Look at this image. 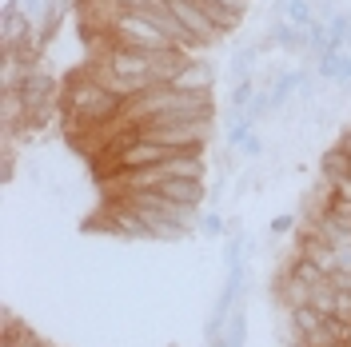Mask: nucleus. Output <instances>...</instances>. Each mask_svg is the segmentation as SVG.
I'll return each instance as SVG.
<instances>
[{
	"label": "nucleus",
	"mask_w": 351,
	"mask_h": 347,
	"mask_svg": "<svg viewBox=\"0 0 351 347\" xmlns=\"http://www.w3.org/2000/svg\"><path fill=\"white\" fill-rule=\"evenodd\" d=\"M300 347H311V344H304V339H300Z\"/></svg>",
	"instance_id": "nucleus-17"
},
{
	"label": "nucleus",
	"mask_w": 351,
	"mask_h": 347,
	"mask_svg": "<svg viewBox=\"0 0 351 347\" xmlns=\"http://www.w3.org/2000/svg\"><path fill=\"white\" fill-rule=\"evenodd\" d=\"M240 256H243V243H240V239H232V243H228V267H236Z\"/></svg>",
	"instance_id": "nucleus-13"
},
{
	"label": "nucleus",
	"mask_w": 351,
	"mask_h": 347,
	"mask_svg": "<svg viewBox=\"0 0 351 347\" xmlns=\"http://www.w3.org/2000/svg\"><path fill=\"white\" fill-rule=\"evenodd\" d=\"M212 4L223 12H236V16H243V8H247V0H212Z\"/></svg>",
	"instance_id": "nucleus-11"
},
{
	"label": "nucleus",
	"mask_w": 351,
	"mask_h": 347,
	"mask_svg": "<svg viewBox=\"0 0 351 347\" xmlns=\"http://www.w3.org/2000/svg\"><path fill=\"white\" fill-rule=\"evenodd\" d=\"M60 108L68 112V132H76V128H96V124L116 120L120 108H124V100L112 96V92H104V88L80 68V72L68 76L64 92H60Z\"/></svg>",
	"instance_id": "nucleus-1"
},
{
	"label": "nucleus",
	"mask_w": 351,
	"mask_h": 347,
	"mask_svg": "<svg viewBox=\"0 0 351 347\" xmlns=\"http://www.w3.org/2000/svg\"><path fill=\"white\" fill-rule=\"evenodd\" d=\"M256 68V48H240L236 56H232V72L240 76V80H247V72Z\"/></svg>",
	"instance_id": "nucleus-8"
},
{
	"label": "nucleus",
	"mask_w": 351,
	"mask_h": 347,
	"mask_svg": "<svg viewBox=\"0 0 351 347\" xmlns=\"http://www.w3.org/2000/svg\"><path fill=\"white\" fill-rule=\"evenodd\" d=\"M319 172L328 176V184H335V180H343V176H351V156L335 144L331 152H324V160H319Z\"/></svg>",
	"instance_id": "nucleus-4"
},
{
	"label": "nucleus",
	"mask_w": 351,
	"mask_h": 347,
	"mask_svg": "<svg viewBox=\"0 0 351 347\" xmlns=\"http://www.w3.org/2000/svg\"><path fill=\"white\" fill-rule=\"evenodd\" d=\"M260 152H263V140L252 132V136H247V144H243V156H260Z\"/></svg>",
	"instance_id": "nucleus-14"
},
{
	"label": "nucleus",
	"mask_w": 351,
	"mask_h": 347,
	"mask_svg": "<svg viewBox=\"0 0 351 347\" xmlns=\"http://www.w3.org/2000/svg\"><path fill=\"white\" fill-rule=\"evenodd\" d=\"M160 192L168 195L172 204H184V208H199V204H204V180L180 176V180H168V184H160Z\"/></svg>",
	"instance_id": "nucleus-2"
},
{
	"label": "nucleus",
	"mask_w": 351,
	"mask_h": 347,
	"mask_svg": "<svg viewBox=\"0 0 351 347\" xmlns=\"http://www.w3.org/2000/svg\"><path fill=\"white\" fill-rule=\"evenodd\" d=\"M284 16H287L291 24H295V28H304V32H307V28H311L315 21H319V16H315V4H311V0H300V4H291Z\"/></svg>",
	"instance_id": "nucleus-7"
},
{
	"label": "nucleus",
	"mask_w": 351,
	"mask_h": 347,
	"mask_svg": "<svg viewBox=\"0 0 351 347\" xmlns=\"http://www.w3.org/2000/svg\"><path fill=\"white\" fill-rule=\"evenodd\" d=\"M223 347H243V315H232V320H228V331H223Z\"/></svg>",
	"instance_id": "nucleus-9"
},
{
	"label": "nucleus",
	"mask_w": 351,
	"mask_h": 347,
	"mask_svg": "<svg viewBox=\"0 0 351 347\" xmlns=\"http://www.w3.org/2000/svg\"><path fill=\"white\" fill-rule=\"evenodd\" d=\"M271 44H280L284 52H295V48H304L307 44V32L304 28H295L291 21H276V28H271Z\"/></svg>",
	"instance_id": "nucleus-5"
},
{
	"label": "nucleus",
	"mask_w": 351,
	"mask_h": 347,
	"mask_svg": "<svg viewBox=\"0 0 351 347\" xmlns=\"http://www.w3.org/2000/svg\"><path fill=\"white\" fill-rule=\"evenodd\" d=\"M256 96H260V88H256V80H252V76H247V80H236V88H232V108L247 112Z\"/></svg>",
	"instance_id": "nucleus-6"
},
{
	"label": "nucleus",
	"mask_w": 351,
	"mask_h": 347,
	"mask_svg": "<svg viewBox=\"0 0 351 347\" xmlns=\"http://www.w3.org/2000/svg\"><path fill=\"white\" fill-rule=\"evenodd\" d=\"M168 84L176 88V92H212V72H208V64H196V60H188V64L176 72Z\"/></svg>",
	"instance_id": "nucleus-3"
},
{
	"label": "nucleus",
	"mask_w": 351,
	"mask_h": 347,
	"mask_svg": "<svg viewBox=\"0 0 351 347\" xmlns=\"http://www.w3.org/2000/svg\"><path fill=\"white\" fill-rule=\"evenodd\" d=\"M21 8H24V16H28V21H36V12H40V0H21Z\"/></svg>",
	"instance_id": "nucleus-15"
},
{
	"label": "nucleus",
	"mask_w": 351,
	"mask_h": 347,
	"mask_svg": "<svg viewBox=\"0 0 351 347\" xmlns=\"http://www.w3.org/2000/svg\"><path fill=\"white\" fill-rule=\"evenodd\" d=\"M291 228H295V219L291 216H276L271 219V236H284V232H291Z\"/></svg>",
	"instance_id": "nucleus-12"
},
{
	"label": "nucleus",
	"mask_w": 351,
	"mask_h": 347,
	"mask_svg": "<svg viewBox=\"0 0 351 347\" xmlns=\"http://www.w3.org/2000/svg\"><path fill=\"white\" fill-rule=\"evenodd\" d=\"M291 4H300V0H276V8H280V16H284V12L291 8Z\"/></svg>",
	"instance_id": "nucleus-16"
},
{
	"label": "nucleus",
	"mask_w": 351,
	"mask_h": 347,
	"mask_svg": "<svg viewBox=\"0 0 351 347\" xmlns=\"http://www.w3.org/2000/svg\"><path fill=\"white\" fill-rule=\"evenodd\" d=\"M199 228H204L208 236H223V219H219V216H204V219H199Z\"/></svg>",
	"instance_id": "nucleus-10"
}]
</instances>
